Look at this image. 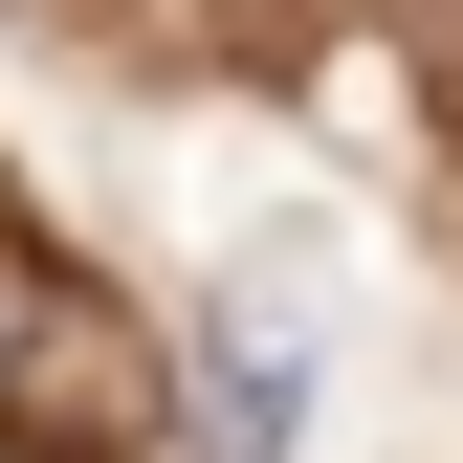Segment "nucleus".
I'll return each instance as SVG.
<instances>
[{
    "mask_svg": "<svg viewBox=\"0 0 463 463\" xmlns=\"http://www.w3.org/2000/svg\"><path fill=\"white\" fill-rule=\"evenodd\" d=\"M287 420H309L287 309H221V354H199V463H287Z\"/></svg>",
    "mask_w": 463,
    "mask_h": 463,
    "instance_id": "f257e3e1",
    "label": "nucleus"
}]
</instances>
